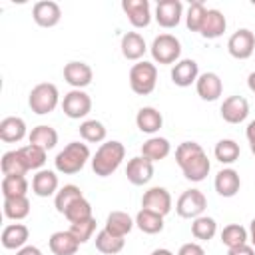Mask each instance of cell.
I'll use <instances>...</instances> for the list:
<instances>
[{"label": "cell", "mask_w": 255, "mask_h": 255, "mask_svg": "<svg viewBox=\"0 0 255 255\" xmlns=\"http://www.w3.org/2000/svg\"><path fill=\"white\" fill-rule=\"evenodd\" d=\"M213 187L221 197H233V195H237V191L241 187V177L233 167H223L217 171Z\"/></svg>", "instance_id": "22"}, {"label": "cell", "mask_w": 255, "mask_h": 255, "mask_svg": "<svg viewBox=\"0 0 255 255\" xmlns=\"http://www.w3.org/2000/svg\"><path fill=\"white\" fill-rule=\"evenodd\" d=\"M249 149H251V153L255 155V139H251V141H249Z\"/></svg>", "instance_id": "51"}, {"label": "cell", "mask_w": 255, "mask_h": 255, "mask_svg": "<svg viewBox=\"0 0 255 255\" xmlns=\"http://www.w3.org/2000/svg\"><path fill=\"white\" fill-rule=\"evenodd\" d=\"M78 131H80V137L88 143H102L106 141V133H108L106 126L100 120H84Z\"/></svg>", "instance_id": "33"}, {"label": "cell", "mask_w": 255, "mask_h": 255, "mask_svg": "<svg viewBox=\"0 0 255 255\" xmlns=\"http://www.w3.org/2000/svg\"><path fill=\"white\" fill-rule=\"evenodd\" d=\"M80 197H84V193H82V189L78 187V185H74V183H68V185H64V187H60L58 189V193L54 195V207H56V211L58 213H66V209L74 203V201H78Z\"/></svg>", "instance_id": "37"}, {"label": "cell", "mask_w": 255, "mask_h": 255, "mask_svg": "<svg viewBox=\"0 0 255 255\" xmlns=\"http://www.w3.org/2000/svg\"><path fill=\"white\" fill-rule=\"evenodd\" d=\"M94 231H96V219L94 217L84 219V221H78V223H70V233L80 241V245L86 243L88 239H92Z\"/></svg>", "instance_id": "43"}, {"label": "cell", "mask_w": 255, "mask_h": 255, "mask_svg": "<svg viewBox=\"0 0 255 255\" xmlns=\"http://www.w3.org/2000/svg\"><path fill=\"white\" fill-rule=\"evenodd\" d=\"M122 10L133 28H147L151 22V6L147 0H124Z\"/></svg>", "instance_id": "14"}, {"label": "cell", "mask_w": 255, "mask_h": 255, "mask_svg": "<svg viewBox=\"0 0 255 255\" xmlns=\"http://www.w3.org/2000/svg\"><path fill=\"white\" fill-rule=\"evenodd\" d=\"M217 233V221L209 215H199L191 221V235L199 241H209Z\"/></svg>", "instance_id": "38"}, {"label": "cell", "mask_w": 255, "mask_h": 255, "mask_svg": "<svg viewBox=\"0 0 255 255\" xmlns=\"http://www.w3.org/2000/svg\"><path fill=\"white\" fill-rule=\"evenodd\" d=\"M58 189H60V181H58L56 171H52V169H40V171L34 173V177H32V191L38 197L56 195Z\"/></svg>", "instance_id": "23"}, {"label": "cell", "mask_w": 255, "mask_h": 255, "mask_svg": "<svg viewBox=\"0 0 255 255\" xmlns=\"http://www.w3.org/2000/svg\"><path fill=\"white\" fill-rule=\"evenodd\" d=\"M227 255H255V247L245 243V245H239V247H231L227 249Z\"/></svg>", "instance_id": "45"}, {"label": "cell", "mask_w": 255, "mask_h": 255, "mask_svg": "<svg viewBox=\"0 0 255 255\" xmlns=\"http://www.w3.org/2000/svg\"><path fill=\"white\" fill-rule=\"evenodd\" d=\"M124 157H126V147H124L122 141H116V139L104 141L90 159L92 161V171L98 177H108L122 165Z\"/></svg>", "instance_id": "2"}, {"label": "cell", "mask_w": 255, "mask_h": 255, "mask_svg": "<svg viewBox=\"0 0 255 255\" xmlns=\"http://www.w3.org/2000/svg\"><path fill=\"white\" fill-rule=\"evenodd\" d=\"M157 84V68L151 62H137L129 70V86L137 96H147L155 90Z\"/></svg>", "instance_id": "5"}, {"label": "cell", "mask_w": 255, "mask_h": 255, "mask_svg": "<svg viewBox=\"0 0 255 255\" xmlns=\"http://www.w3.org/2000/svg\"><path fill=\"white\" fill-rule=\"evenodd\" d=\"M0 167H2V173H4V175H26V173H28V167H26V163L22 161L18 149L6 151V153L2 155V159H0Z\"/></svg>", "instance_id": "40"}, {"label": "cell", "mask_w": 255, "mask_h": 255, "mask_svg": "<svg viewBox=\"0 0 255 255\" xmlns=\"http://www.w3.org/2000/svg\"><path fill=\"white\" fill-rule=\"evenodd\" d=\"M141 207L143 209H151V211H155V213H159V215L165 217L171 211V207H173L171 193L165 187H159V185L149 187L143 193V197H141Z\"/></svg>", "instance_id": "10"}, {"label": "cell", "mask_w": 255, "mask_h": 255, "mask_svg": "<svg viewBox=\"0 0 255 255\" xmlns=\"http://www.w3.org/2000/svg\"><path fill=\"white\" fill-rule=\"evenodd\" d=\"M245 135H247V141L255 139V120H251V122L247 124V128H245Z\"/></svg>", "instance_id": "47"}, {"label": "cell", "mask_w": 255, "mask_h": 255, "mask_svg": "<svg viewBox=\"0 0 255 255\" xmlns=\"http://www.w3.org/2000/svg\"><path fill=\"white\" fill-rule=\"evenodd\" d=\"M169 153H171V143H169L165 137H159V135H151V137H149L147 141H143V145H141V155H143L145 159H149L151 163L165 159Z\"/></svg>", "instance_id": "28"}, {"label": "cell", "mask_w": 255, "mask_h": 255, "mask_svg": "<svg viewBox=\"0 0 255 255\" xmlns=\"http://www.w3.org/2000/svg\"><path fill=\"white\" fill-rule=\"evenodd\" d=\"M135 225V219L126 213V211H112L108 213L106 217V223H104V229H108L110 233L118 235V237H126Z\"/></svg>", "instance_id": "27"}, {"label": "cell", "mask_w": 255, "mask_h": 255, "mask_svg": "<svg viewBox=\"0 0 255 255\" xmlns=\"http://www.w3.org/2000/svg\"><path fill=\"white\" fill-rule=\"evenodd\" d=\"M28 141L32 145H38L46 151L54 149L56 143H58V131L52 128V126H46V124H40L36 128H32V131L28 133Z\"/></svg>", "instance_id": "29"}, {"label": "cell", "mask_w": 255, "mask_h": 255, "mask_svg": "<svg viewBox=\"0 0 255 255\" xmlns=\"http://www.w3.org/2000/svg\"><path fill=\"white\" fill-rule=\"evenodd\" d=\"M135 124H137V129H139V131L153 135V133H157V131L161 129V126H163V116H161V112H159L157 108H153V106H143V108L137 112V116H135Z\"/></svg>", "instance_id": "25"}, {"label": "cell", "mask_w": 255, "mask_h": 255, "mask_svg": "<svg viewBox=\"0 0 255 255\" xmlns=\"http://www.w3.org/2000/svg\"><path fill=\"white\" fill-rule=\"evenodd\" d=\"M219 112L227 124H241L249 116V102L243 96H229L223 100Z\"/></svg>", "instance_id": "16"}, {"label": "cell", "mask_w": 255, "mask_h": 255, "mask_svg": "<svg viewBox=\"0 0 255 255\" xmlns=\"http://www.w3.org/2000/svg\"><path fill=\"white\" fill-rule=\"evenodd\" d=\"M205 14H207V8H205V4H203L201 0L191 2V4H189V8H187V12H185V26H187V30L197 32V34H199Z\"/></svg>", "instance_id": "41"}, {"label": "cell", "mask_w": 255, "mask_h": 255, "mask_svg": "<svg viewBox=\"0 0 255 255\" xmlns=\"http://www.w3.org/2000/svg\"><path fill=\"white\" fill-rule=\"evenodd\" d=\"M151 255H175V253L169 251V249H165V247H157V249L151 251Z\"/></svg>", "instance_id": "50"}, {"label": "cell", "mask_w": 255, "mask_h": 255, "mask_svg": "<svg viewBox=\"0 0 255 255\" xmlns=\"http://www.w3.org/2000/svg\"><path fill=\"white\" fill-rule=\"evenodd\" d=\"M175 161L183 171V177L199 183L207 177L211 163L207 153L203 151V147L197 141H183L175 147Z\"/></svg>", "instance_id": "1"}, {"label": "cell", "mask_w": 255, "mask_h": 255, "mask_svg": "<svg viewBox=\"0 0 255 255\" xmlns=\"http://www.w3.org/2000/svg\"><path fill=\"white\" fill-rule=\"evenodd\" d=\"M225 30H227V20H225L223 12L217 10V8H207V14L203 18L199 34L205 40H217L219 36H223Z\"/></svg>", "instance_id": "21"}, {"label": "cell", "mask_w": 255, "mask_h": 255, "mask_svg": "<svg viewBox=\"0 0 255 255\" xmlns=\"http://www.w3.org/2000/svg\"><path fill=\"white\" fill-rule=\"evenodd\" d=\"M153 18L161 28H175L183 18V4L179 0H159Z\"/></svg>", "instance_id": "12"}, {"label": "cell", "mask_w": 255, "mask_h": 255, "mask_svg": "<svg viewBox=\"0 0 255 255\" xmlns=\"http://www.w3.org/2000/svg\"><path fill=\"white\" fill-rule=\"evenodd\" d=\"M62 110L70 120H82L92 112V98L84 90H70L62 100Z\"/></svg>", "instance_id": "9"}, {"label": "cell", "mask_w": 255, "mask_h": 255, "mask_svg": "<svg viewBox=\"0 0 255 255\" xmlns=\"http://www.w3.org/2000/svg\"><path fill=\"white\" fill-rule=\"evenodd\" d=\"M197 78H199V66L191 58H183L177 64H173V68H171V82L179 88H187V86L195 84Z\"/></svg>", "instance_id": "19"}, {"label": "cell", "mask_w": 255, "mask_h": 255, "mask_svg": "<svg viewBox=\"0 0 255 255\" xmlns=\"http://www.w3.org/2000/svg\"><path fill=\"white\" fill-rule=\"evenodd\" d=\"M126 177L133 185H145L153 177V163L149 159H145L143 155L131 157L126 165Z\"/></svg>", "instance_id": "15"}, {"label": "cell", "mask_w": 255, "mask_h": 255, "mask_svg": "<svg viewBox=\"0 0 255 255\" xmlns=\"http://www.w3.org/2000/svg\"><path fill=\"white\" fill-rule=\"evenodd\" d=\"M28 239H30V229L24 223L6 225L2 229V237H0V241H2V245L6 249H16V251L22 249L24 245H28Z\"/></svg>", "instance_id": "24"}, {"label": "cell", "mask_w": 255, "mask_h": 255, "mask_svg": "<svg viewBox=\"0 0 255 255\" xmlns=\"http://www.w3.org/2000/svg\"><path fill=\"white\" fill-rule=\"evenodd\" d=\"M64 217H66L70 223H78V221H84V219L94 217V215H92V205H90V201H88L86 197H80L78 201H74V203L66 209Z\"/></svg>", "instance_id": "42"}, {"label": "cell", "mask_w": 255, "mask_h": 255, "mask_svg": "<svg viewBox=\"0 0 255 255\" xmlns=\"http://www.w3.org/2000/svg\"><path fill=\"white\" fill-rule=\"evenodd\" d=\"M64 80L72 86V90H84L86 86L92 84L94 72H92L90 64L80 62V60H72L64 66Z\"/></svg>", "instance_id": "13"}, {"label": "cell", "mask_w": 255, "mask_h": 255, "mask_svg": "<svg viewBox=\"0 0 255 255\" xmlns=\"http://www.w3.org/2000/svg\"><path fill=\"white\" fill-rule=\"evenodd\" d=\"M32 18L40 28H54L62 20V8L58 2L52 0H40L32 8Z\"/></svg>", "instance_id": "11"}, {"label": "cell", "mask_w": 255, "mask_h": 255, "mask_svg": "<svg viewBox=\"0 0 255 255\" xmlns=\"http://www.w3.org/2000/svg\"><path fill=\"white\" fill-rule=\"evenodd\" d=\"M4 215L8 219L20 221L24 217L30 215V199L28 195H20V197H4Z\"/></svg>", "instance_id": "35"}, {"label": "cell", "mask_w": 255, "mask_h": 255, "mask_svg": "<svg viewBox=\"0 0 255 255\" xmlns=\"http://www.w3.org/2000/svg\"><path fill=\"white\" fill-rule=\"evenodd\" d=\"M239 153H241V147L235 139H219L215 143V149H213V155L219 163L223 165H231L239 159Z\"/></svg>", "instance_id": "34"}, {"label": "cell", "mask_w": 255, "mask_h": 255, "mask_svg": "<svg viewBox=\"0 0 255 255\" xmlns=\"http://www.w3.org/2000/svg\"><path fill=\"white\" fill-rule=\"evenodd\" d=\"M219 237H221V243L227 249H231V247L245 245L249 241V231L243 225H239V223H229V225H225L221 229V235Z\"/></svg>", "instance_id": "36"}, {"label": "cell", "mask_w": 255, "mask_h": 255, "mask_svg": "<svg viewBox=\"0 0 255 255\" xmlns=\"http://www.w3.org/2000/svg\"><path fill=\"white\" fill-rule=\"evenodd\" d=\"M227 52L235 60H247L255 52V36L247 28H239L227 40Z\"/></svg>", "instance_id": "8"}, {"label": "cell", "mask_w": 255, "mask_h": 255, "mask_svg": "<svg viewBox=\"0 0 255 255\" xmlns=\"http://www.w3.org/2000/svg\"><path fill=\"white\" fill-rule=\"evenodd\" d=\"M195 90L201 100L215 102L223 94V82L215 72H203V74H199V78L195 82Z\"/></svg>", "instance_id": "17"}, {"label": "cell", "mask_w": 255, "mask_h": 255, "mask_svg": "<svg viewBox=\"0 0 255 255\" xmlns=\"http://www.w3.org/2000/svg\"><path fill=\"white\" fill-rule=\"evenodd\" d=\"M177 255H205V249L197 241H189V243H183L179 247Z\"/></svg>", "instance_id": "44"}, {"label": "cell", "mask_w": 255, "mask_h": 255, "mask_svg": "<svg viewBox=\"0 0 255 255\" xmlns=\"http://www.w3.org/2000/svg\"><path fill=\"white\" fill-rule=\"evenodd\" d=\"M151 58L157 64H177L181 56V42L173 34H159L149 46Z\"/></svg>", "instance_id": "6"}, {"label": "cell", "mask_w": 255, "mask_h": 255, "mask_svg": "<svg viewBox=\"0 0 255 255\" xmlns=\"http://www.w3.org/2000/svg\"><path fill=\"white\" fill-rule=\"evenodd\" d=\"M120 50H122V56L126 60H129V62H141V58L147 52V44H145V40H143V36L139 32H126L122 36Z\"/></svg>", "instance_id": "18"}, {"label": "cell", "mask_w": 255, "mask_h": 255, "mask_svg": "<svg viewBox=\"0 0 255 255\" xmlns=\"http://www.w3.org/2000/svg\"><path fill=\"white\" fill-rule=\"evenodd\" d=\"M28 135V128L24 118L20 116H6L0 122V139L6 143H18Z\"/></svg>", "instance_id": "20"}, {"label": "cell", "mask_w": 255, "mask_h": 255, "mask_svg": "<svg viewBox=\"0 0 255 255\" xmlns=\"http://www.w3.org/2000/svg\"><path fill=\"white\" fill-rule=\"evenodd\" d=\"M135 227L147 235H155L163 231V215L151 211V209H139L135 215Z\"/></svg>", "instance_id": "30"}, {"label": "cell", "mask_w": 255, "mask_h": 255, "mask_svg": "<svg viewBox=\"0 0 255 255\" xmlns=\"http://www.w3.org/2000/svg\"><path fill=\"white\" fill-rule=\"evenodd\" d=\"M30 183L26 175H4L2 179V195L4 197H20L28 195Z\"/></svg>", "instance_id": "39"}, {"label": "cell", "mask_w": 255, "mask_h": 255, "mask_svg": "<svg viewBox=\"0 0 255 255\" xmlns=\"http://www.w3.org/2000/svg\"><path fill=\"white\" fill-rule=\"evenodd\" d=\"M58 104H60V92L52 82L36 84L28 94V106L38 116L52 114L58 108Z\"/></svg>", "instance_id": "4"}, {"label": "cell", "mask_w": 255, "mask_h": 255, "mask_svg": "<svg viewBox=\"0 0 255 255\" xmlns=\"http://www.w3.org/2000/svg\"><path fill=\"white\" fill-rule=\"evenodd\" d=\"M90 159V147L88 143L82 141H70L64 149L58 151L56 159H54V167L58 173L64 175H74L78 171L84 169V165Z\"/></svg>", "instance_id": "3"}, {"label": "cell", "mask_w": 255, "mask_h": 255, "mask_svg": "<svg viewBox=\"0 0 255 255\" xmlns=\"http://www.w3.org/2000/svg\"><path fill=\"white\" fill-rule=\"evenodd\" d=\"M18 151H20V157H22V161L26 163L28 171H40V169H44V165H46V155H48L46 149L28 143V145L20 147Z\"/></svg>", "instance_id": "32"}, {"label": "cell", "mask_w": 255, "mask_h": 255, "mask_svg": "<svg viewBox=\"0 0 255 255\" xmlns=\"http://www.w3.org/2000/svg\"><path fill=\"white\" fill-rule=\"evenodd\" d=\"M247 231H249V241H251V245L255 247V217L251 219V223H249V229H247Z\"/></svg>", "instance_id": "48"}, {"label": "cell", "mask_w": 255, "mask_h": 255, "mask_svg": "<svg viewBox=\"0 0 255 255\" xmlns=\"http://www.w3.org/2000/svg\"><path fill=\"white\" fill-rule=\"evenodd\" d=\"M48 245L54 255H76L80 241L70 233V229H66V231H54L48 239Z\"/></svg>", "instance_id": "26"}, {"label": "cell", "mask_w": 255, "mask_h": 255, "mask_svg": "<svg viewBox=\"0 0 255 255\" xmlns=\"http://www.w3.org/2000/svg\"><path fill=\"white\" fill-rule=\"evenodd\" d=\"M94 241H96V249L100 253H104V255H116L126 245V239L124 237H118V235L110 233L108 229H100L96 233V239Z\"/></svg>", "instance_id": "31"}, {"label": "cell", "mask_w": 255, "mask_h": 255, "mask_svg": "<svg viewBox=\"0 0 255 255\" xmlns=\"http://www.w3.org/2000/svg\"><path fill=\"white\" fill-rule=\"evenodd\" d=\"M205 207H207V197L199 189H185L175 201V211L183 219H195L203 215Z\"/></svg>", "instance_id": "7"}, {"label": "cell", "mask_w": 255, "mask_h": 255, "mask_svg": "<svg viewBox=\"0 0 255 255\" xmlns=\"http://www.w3.org/2000/svg\"><path fill=\"white\" fill-rule=\"evenodd\" d=\"M16 255H44V253H42V249L36 247V245H24L22 249L16 251Z\"/></svg>", "instance_id": "46"}, {"label": "cell", "mask_w": 255, "mask_h": 255, "mask_svg": "<svg viewBox=\"0 0 255 255\" xmlns=\"http://www.w3.org/2000/svg\"><path fill=\"white\" fill-rule=\"evenodd\" d=\"M247 88L255 94V72H251V74L247 76Z\"/></svg>", "instance_id": "49"}]
</instances>
